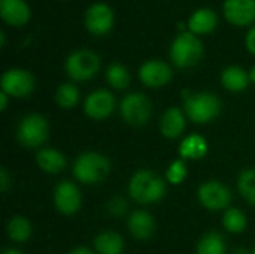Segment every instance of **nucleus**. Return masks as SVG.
I'll use <instances>...</instances> for the list:
<instances>
[{
  "label": "nucleus",
  "instance_id": "nucleus-1",
  "mask_svg": "<svg viewBox=\"0 0 255 254\" xmlns=\"http://www.w3.org/2000/svg\"><path fill=\"white\" fill-rule=\"evenodd\" d=\"M130 198L142 205L160 202L166 195V181L149 169H140L128 181Z\"/></svg>",
  "mask_w": 255,
  "mask_h": 254
},
{
  "label": "nucleus",
  "instance_id": "nucleus-2",
  "mask_svg": "<svg viewBox=\"0 0 255 254\" xmlns=\"http://www.w3.org/2000/svg\"><path fill=\"white\" fill-rule=\"evenodd\" d=\"M221 100L211 91L188 93L184 96V111L194 124H209L221 112Z\"/></svg>",
  "mask_w": 255,
  "mask_h": 254
},
{
  "label": "nucleus",
  "instance_id": "nucleus-3",
  "mask_svg": "<svg viewBox=\"0 0 255 254\" xmlns=\"http://www.w3.org/2000/svg\"><path fill=\"white\" fill-rule=\"evenodd\" d=\"M203 52L205 49L200 36L191 33L187 28L176 34L169 51L172 63L179 69H190L199 64Z\"/></svg>",
  "mask_w": 255,
  "mask_h": 254
},
{
  "label": "nucleus",
  "instance_id": "nucleus-4",
  "mask_svg": "<svg viewBox=\"0 0 255 254\" xmlns=\"http://www.w3.org/2000/svg\"><path fill=\"white\" fill-rule=\"evenodd\" d=\"M111 174V160L97 151L79 154L73 163V175L82 184H99Z\"/></svg>",
  "mask_w": 255,
  "mask_h": 254
},
{
  "label": "nucleus",
  "instance_id": "nucleus-5",
  "mask_svg": "<svg viewBox=\"0 0 255 254\" xmlns=\"http://www.w3.org/2000/svg\"><path fill=\"white\" fill-rule=\"evenodd\" d=\"M49 138V121L39 112L24 115L16 126V141L24 148H42Z\"/></svg>",
  "mask_w": 255,
  "mask_h": 254
},
{
  "label": "nucleus",
  "instance_id": "nucleus-6",
  "mask_svg": "<svg viewBox=\"0 0 255 254\" xmlns=\"http://www.w3.org/2000/svg\"><path fill=\"white\" fill-rule=\"evenodd\" d=\"M100 66L102 60L99 54L88 48L72 51L64 61L66 75L73 82H82L94 78L99 73Z\"/></svg>",
  "mask_w": 255,
  "mask_h": 254
},
{
  "label": "nucleus",
  "instance_id": "nucleus-7",
  "mask_svg": "<svg viewBox=\"0 0 255 254\" xmlns=\"http://www.w3.org/2000/svg\"><path fill=\"white\" fill-rule=\"evenodd\" d=\"M120 114L126 124L133 127H142L151 120L152 103L146 94L133 91L126 94L120 102Z\"/></svg>",
  "mask_w": 255,
  "mask_h": 254
},
{
  "label": "nucleus",
  "instance_id": "nucleus-8",
  "mask_svg": "<svg viewBox=\"0 0 255 254\" xmlns=\"http://www.w3.org/2000/svg\"><path fill=\"white\" fill-rule=\"evenodd\" d=\"M36 88L33 73L22 67H12L3 72L0 79V90L12 99H24Z\"/></svg>",
  "mask_w": 255,
  "mask_h": 254
},
{
  "label": "nucleus",
  "instance_id": "nucleus-9",
  "mask_svg": "<svg viewBox=\"0 0 255 254\" xmlns=\"http://www.w3.org/2000/svg\"><path fill=\"white\" fill-rule=\"evenodd\" d=\"M84 24L90 34L105 36L115 24V13L112 7L105 1H94L90 4L84 15Z\"/></svg>",
  "mask_w": 255,
  "mask_h": 254
},
{
  "label": "nucleus",
  "instance_id": "nucleus-10",
  "mask_svg": "<svg viewBox=\"0 0 255 254\" xmlns=\"http://www.w3.org/2000/svg\"><path fill=\"white\" fill-rule=\"evenodd\" d=\"M137 76L139 81L148 88H163L172 81L173 70L164 60L151 58L139 66Z\"/></svg>",
  "mask_w": 255,
  "mask_h": 254
},
{
  "label": "nucleus",
  "instance_id": "nucleus-11",
  "mask_svg": "<svg viewBox=\"0 0 255 254\" xmlns=\"http://www.w3.org/2000/svg\"><path fill=\"white\" fill-rule=\"evenodd\" d=\"M197 199L203 208L209 211H221L229 208L232 202V193L226 184L211 180L200 184L197 190Z\"/></svg>",
  "mask_w": 255,
  "mask_h": 254
},
{
  "label": "nucleus",
  "instance_id": "nucleus-12",
  "mask_svg": "<svg viewBox=\"0 0 255 254\" xmlns=\"http://www.w3.org/2000/svg\"><path fill=\"white\" fill-rule=\"evenodd\" d=\"M117 108V99L112 91L106 88H99L91 91L84 100V112L88 118L94 121H102L109 118Z\"/></svg>",
  "mask_w": 255,
  "mask_h": 254
},
{
  "label": "nucleus",
  "instance_id": "nucleus-13",
  "mask_svg": "<svg viewBox=\"0 0 255 254\" xmlns=\"http://www.w3.org/2000/svg\"><path fill=\"white\" fill-rule=\"evenodd\" d=\"M82 204V195L79 187L72 181H60L54 189L55 210L63 216H73L79 211Z\"/></svg>",
  "mask_w": 255,
  "mask_h": 254
},
{
  "label": "nucleus",
  "instance_id": "nucleus-14",
  "mask_svg": "<svg viewBox=\"0 0 255 254\" xmlns=\"http://www.w3.org/2000/svg\"><path fill=\"white\" fill-rule=\"evenodd\" d=\"M223 15L235 27H248L255 22V0H224Z\"/></svg>",
  "mask_w": 255,
  "mask_h": 254
},
{
  "label": "nucleus",
  "instance_id": "nucleus-15",
  "mask_svg": "<svg viewBox=\"0 0 255 254\" xmlns=\"http://www.w3.org/2000/svg\"><path fill=\"white\" fill-rule=\"evenodd\" d=\"M187 114L178 106L167 108L160 118V133L166 139H179L187 129Z\"/></svg>",
  "mask_w": 255,
  "mask_h": 254
},
{
  "label": "nucleus",
  "instance_id": "nucleus-16",
  "mask_svg": "<svg viewBox=\"0 0 255 254\" xmlns=\"http://www.w3.org/2000/svg\"><path fill=\"white\" fill-rule=\"evenodd\" d=\"M0 18L4 24L19 28L31 18V9L25 0H0Z\"/></svg>",
  "mask_w": 255,
  "mask_h": 254
},
{
  "label": "nucleus",
  "instance_id": "nucleus-17",
  "mask_svg": "<svg viewBox=\"0 0 255 254\" xmlns=\"http://www.w3.org/2000/svg\"><path fill=\"white\" fill-rule=\"evenodd\" d=\"M218 25V15L211 7L196 9L187 21V30L197 36H205L212 33Z\"/></svg>",
  "mask_w": 255,
  "mask_h": 254
},
{
  "label": "nucleus",
  "instance_id": "nucleus-18",
  "mask_svg": "<svg viewBox=\"0 0 255 254\" xmlns=\"http://www.w3.org/2000/svg\"><path fill=\"white\" fill-rule=\"evenodd\" d=\"M127 228H128V232L131 234L133 238L145 241L154 235L155 220L149 213L137 210V211H133L130 214L128 222H127Z\"/></svg>",
  "mask_w": 255,
  "mask_h": 254
},
{
  "label": "nucleus",
  "instance_id": "nucleus-19",
  "mask_svg": "<svg viewBox=\"0 0 255 254\" xmlns=\"http://www.w3.org/2000/svg\"><path fill=\"white\" fill-rule=\"evenodd\" d=\"M220 79H221V85L230 93H242L251 84L250 70H245L244 67L236 64L224 67Z\"/></svg>",
  "mask_w": 255,
  "mask_h": 254
},
{
  "label": "nucleus",
  "instance_id": "nucleus-20",
  "mask_svg": "<svg viewBox=\"0 0 255 254\" xmlns=\"http://www.w3.org/2000/svg\"><path fill=\"white\" fill-rule=\"evenodd\" d=\"M36 163L45 174L55 175L64 171L67 160L61 151L51 147H42L36 153Z\"/></svg>",
  "mask_w": 255,
  "mask_h": 254
},
{
  "label": "nucleus",
  "instance_id": "nucleus-21",
  "mask_svg": "<svg viewBox=\"0 0 255 254\" xmlns=\"http://www.w3.org/2000/svg\"><path fill=\"white\" fill-rule=\"evenodd\" d=\"M208 141L199 133H191L181 141L178 153L184 160H200L208 154Z\"/></svg>",
  "mask_w": 255,
  "mask_h": 254
},
{
  "label": "nucleus",
  "instance_id": "nucleus-22",
  "mask_svg": "<svg viewBox=\"0 0 255 254\" xmlns=\"http://www.w3.org/2000/svg\"><path fill=\"white\" fill-rule=\"evenodd\" d=\"M94 249L99 254H123L124 240L112 231L100 232L94 240Z\"/></svg>",
  "mask_w": 255,
  "mask_h": 254
},
{
  "label": "nucleus",
  "instance_id": "nucleus-23",
  "mask_svg": "<svg viewBox=\"0 0 255 254\" xmlns=\"http://www.w3.org/2000/svg\"><path fill=\"white\" fill-rule=\"evenodd\" d=\"M54 100L55 105L61 109H73L81 100L79 88L73 84V81L63 82L61 85L57 87L54 93Z\"/></svg>",
  "mask_w": 255,
  "mask_h": 254
},
{
  "label": "nucleus",
  "instance_id": "nucleus-24",
  "mask_svg": "<svg viewBox=\"0 0 255 254\" xmlns=\"http://www.w3.org/2000/svg\"><path fill=\"white\" fill-rule=\"evenodd\" d=\"M105 78H106V82L109 84V87H112L114 90H126L131 81L130 70L120 61L111 63L108 66Z\"/></svg>",
  "mask_w": 255,
  "mask_h": 254
},
{
  "label": "nucleus",
  "instance_id": "nucleus-25",
  "mask_svg": "<svg viewBox=\"0 0 255 254\" xmlns=\"http://www.w3.org/2000/svg\"><path fill=\"white\" fill-rule=\"evenodd\" d=\"M7 237L15 243H25L31 237V225L25 217H13L6 226Z\"/></svg>",
  "mask_w": 255,
  "mask_h": 254
},
{
  "label": "nucleus",
  "instance_id": "nucleus-26",
  "mask_svg": "<svg viewBox=\"0 0 255 254\" xmlns=\"http://www.w3.org/2000/svg\"><path fill=\"white\" fill-rule=\"evenodd\" d=\"M247 216L238 208H227L223 214V226L230 234H241L247 229Z\"/></svg>",
  "mask_w": 255,
  "mask_h": 254
},
{
  "label": "nucleus",
  "instance_id": "nucleus-27",
  "mask_svg": "<svg viewBox=\"0 0 255 254\" xmlns=\"http://www.w3.org/2000/svg\"><path fill=\"white\" fill-rule=\"evenodd\" d=\"M197 254H226V243L217 232L206 234L197 244Z\"/></svg>",
  "mask_w": 255,
  "mask_h": 254
},
{
  "label": "nucleus",
  "instance_id": "nucleus-28",
  "mask_svg": "<svg viewBox=\"0 0 255 254\" xmlns=\"http://www.w3.org/2000/svg\"><path fill=\"white\" fill-rule=\"evenodd\" d=\"M238 190L250 205L255 207V169H245L239 174Z\"/></svg>",
  "mask_w": 255,
  "mask_h": 254
},
{
  "label": "nucleus",
  "instance_id": "nucleus-29",
  "mask_svg": "<svg viewBox=\"0 0 255 254\" xmlns=\"http://www.w3.org/2000/svg\"><path fill=\"white\" fill-rule=\"evenodd\" d=\"M188 175V168L184 159H178L175 162H172L169 165V168L166 169V181L172 186H178L182 184L185 181Z\"/></svg>",
  "mask_w": 255,
  "mask_h": 254
},
{
  "label": "nucleus",
  "instance_id": "nucleus-30",
  "mask_svg": "<svg viewBox=\"0 0 255 254\" xmlns=\"http://www.w3.org/2000/svg\"><path fill=\"white\" fill-rule=\"evenodd\" d=\"M106 210L111 216L114 217H121L127 213L128 210V202L126 198L123 196H114L108 204H106Z\"/></svg>",
  "mask_w": 255,
  "mask_h": 254
},
{
  "label": "nucleus",
  "instance_id": "nucleus-31",
  "mask_svg": "<svg viewBox=\"0 0 255 254\" xmlns=\"http://www.w3.org/2000/svg\"><path fill=\"white\" fill-rule=\"evenodd\" d=\"M12 187V178L6 168H0V192L4 195Z\"/></svg>",
  "mask_w": 255,
  "mask_h": 254
},
{
  "label": "nucleus",
  "instance_id": "nucleus-32",
  "mask_svg": "<svg viewBox=\"0 0 255 254\" xmlns=\"http://www.w3.org/2000/svg\"><path fill=\"white\" fill-rule=\"evenodd\" d=\"M245 48L250 54L255 55V25H251L245 36Z\"/></svg>",
  "mask_w": 255,
  "mask_h": 254
},
{
  "label": "nucleus",
  "instance_id": "nucleus-33",
  "mask_svg": "<svg viewBox=\"0 0 255 254\" xmlns=\"http://www.w3.org/2000/svg\"><path fill=\"white\" fill-rule=\"evenodd\" d=\"M9 99H10V96H7L4 91H1V90H0V111H1V112H4V111L7 109Z\"/></svg>",
  "mask_w": 255,
  "mask_h": 254
},
{
  "label": "nucleus",
  "instance_id": "nucleus-34",
  "mask_svg": "<svg viewBox=\"0 0 255 254\" xmlns=\"http://www.w3.org/2000/svg\"><path fill=\"white\" fill-rule=\"evenodd\" d=\"M69 254H94L90 249H87V247H78V249H75V250H72Z\"/></svg>",
  "mask_w": 255,
  "mask_h": 254
},
{
  "label": "nucleus",
  "instance_id": "nucleus-35",
  "mask_svg": "<svg viewBox=\"0 0 255 254\" xmlns=\"http://www.w3.org/2000/svg\"><path fill=\"white\" fill-rule=\"evenodd\" d=\"M233 254H251V253H250V250H248L247 247H239V249H236V250H235V253Z\"/></svg>",
  "mask_w": 255,
  "mask_h": 254
},
{
  "label": "nucleus",
  "instance_id": "nucleus-36",
  "mask_svg": "<svg viewBox=\"0 0 255 254\" xmlns=\"http://www.w3.org/2000/svg\"><path fill=\"white\" fill-rule=\"evenodd\" d=\"M250 78H251V82L255 85V64L250 69Z\"/></svg>",
  "mask_w": 255,
  "mask_h": 254
},
{
  "label": "nucleus",
  "instance_id": "nucleus-37",
  "mask_svg": "<svg viewBox=\"0 0 255 254\" xmlns=\"http://www.w3.org/2000/svg\"><path fill=\"white\" fill-rule=\"evenodd\" d=\"M4 43H6V34H4V31H0V46L3 48Z\"/></svg>",
  "mask_w": 255,
  "mask_h": 254
},
{
  "label": "nucleus",
  "instance_id": "nucleus-38",
  "mask_svg": "<svg viewBox=\"0 0 255 254\" xmlns=\"http://www.w3.org/2000/svg\"><path fill=\"white\" fill-rule=\"evenodd\" d=\"M1 254H24L19 250H15V249H9V250H4Z\"/></svg>",
  "mask_w": 255,
  "mask_h": 254
},
{
  "label": "nucleus",
  "instance_id": "nucleus-39",
  "mask_svg": "<svg viewBox=\"0 0 255 254\" xmlns=\"http://www.w3.org/2000/svg\"><path fill=\"white\" fill-rule=\"evenodd\" d=\"M253 254H255V247H254V250H253Z\"/></svg>",
  "mask_w": 255,
  "mask_h": 254
}]
</instances>
